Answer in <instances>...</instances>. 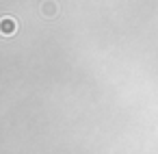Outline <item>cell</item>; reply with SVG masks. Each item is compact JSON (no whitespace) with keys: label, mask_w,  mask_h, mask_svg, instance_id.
Listing matches in <instances>:
<instances>
[{"label":"cell","mask_w":158,"mask_h":154,"mask_svg":"<svg viewBox=\"0 0 158 154\" xmlns=\"http://www.w3.org/2000/svg\"><path fill=\"white\" fill-rule=\"evenodd\" d=\"M18 33V20L11 18V15H2L0 18V35H5V37H11Z\"/></svg>","instance_id":"6da1fadb"},{"label":"cell","mask_w":158,"mask_h":154,"mask_svg":"<svg viewBox=\"0 0 158 154\" xmlns=\"http://www.w3.org/2000/svg\"><path fill=\"white\" fill-rule=\"evenodd\" d=\"M56 9H59L56 2H41V13L44 15H50L52 18V15H56Z\"/></svg>","instance_id":"7a4b0ae2"}]
</instances>
